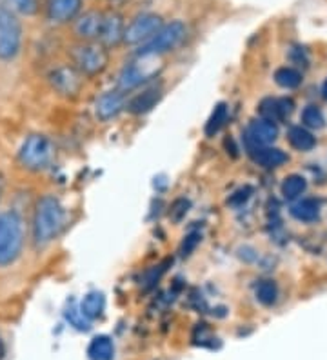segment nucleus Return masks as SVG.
Masks as SVG:
<instances>
[{
  "mask_svg": "<svg viewBox=\"0 0 327 360\" xmlns=\"http://www.w3.org/2000/svg\"><path fill=\"white\" fill-rule=\"evenodd\" d=\"M64 226V207L57 197L46 195L39 198L33 215V240L37 246H46L60 233Z\"/></svg>",
  "mask_w": 327,
  "mask_h": 360,
  "instance_id": "1",
  "label": "nucleus"
},
{
  "mask_svg": "<svg viewBox=\"0 0 327 360\" xmlns=\"http://www.w3.org/2000/svg\"><path fill=\"white\" fill-rule=\"evenodd\" d=\"M24 246V220L15 211H0V268L13 264Z\"/></svg>",
  "mask_w": 327,
  "mask_h": 360,
  "instance_id": "2",
  "label": "nucleus"
},
{
  "mask_svg": "<svg viewBox=\"0 0 327 360\" xmlns=\"http://www.w3.org/2000/svg\"><path fill=\"white\" fill-rule=\"evenodd\" d=\"M186 24L182 20H173L169 24H164V26L158 30V33L153 39H149L148 42L140 46L139 49V57H149V58H155V57H160L164 53L167 51H173L177 46L182 44V40L186 39Z\"/></svg>",
  "mask_w": 327,
  "mask_h": 360,
  "instance_id": "3",
  "label": "nucleus"
},
{
  "mask_svg": "<svg viewBox=\"0 0 327 360\" xmlns=\"http://www.w3.org/2000/svg\"><path fill=\"white\" fill-rule=\"evenodd\" d=\"M70 58L75 70L80 71L82 75L93 77L108 68L109 53L98 42H86V44L73 46L70 49Z\"/></svg>",
  "mask_w": 327,
  "mask_h": 360,
  "instance_id": "4",
  "label": "nucleus"
},
{
  "mask_svg": "<svg viewBox=\"0 0 327 360\" xmlns=\"http://www.w3.org/2000/svg\"><path fill=\"white\" fill-rule=\"evenodd\" d=\"M53 144L48 136L44 135H30L22 142L18 150V162L30 169V172H40L48 167L53 158Z\"/></svg>",
  "mask_w": 327,
  "mask_h": 360,
  "instance_id": "5",
  "label": "nucleus"
},
{
  "mask_svg": "<svg viewBox=\"0 0 327 360\" xmlns=\"http://www.w3.org/2000/svg\"><path fill=\"white\" fill-rule=\"evenodd\" d=\"M22 46V26L17 15L0 4V60H13Z\"/></svg>",
  "mask_w": 327,
  "mask_h": 360,
  "instance_id": "6",
  "label": "nucleus"
},
{
  "mask_svg": "<svg viewBox=\"0 0 327 360\" xmlns=\"http://www.w3.org/2000/svg\"><path fill=\"white\" fill-rule=\"evenodd\" d=\"M164 26L162 22V17L157 13H142L139 17H135L124 30V40L126 44L136 46L144 44L149 39L157 35L158 30Z\"/></svg>",
  "mask_w": 327,
  "mask_h": 360,
  "instance_id": "7",
  "label": "nucleus"
},
{
  "mask_svg": "<svg viewBox=\"0 0 327 360\" xmlns=\"http://www.w3.org/2000/svg\"><path fill=\"white\" fill-rule=\"evenodd\" d=\"M49 82L60 95L65 97H75L77 93L82 89V73L75 70L73 66H62L51 71L49 75Z\"/></svg>",
  "mask_w": 327,
  "mask_h": 360,
  "instance_id": "8",
  "label": "nucleus"
},
{
  "mask_svg": "<svg viewBox=\"0 0 327 360\" xmlns=\"http://www.w3.org/2000/svg\"><path fill=\"white\" fill-rule=\"evenodd\" d=\"M124 30H126V24H124L122 15L118 11H108V13H104L98 44L104 46L105 49L117 48L124 40Z\"/></svg>",
  "mask_w": 327,
  "mask_h": 360,
  "instance_id": "9",
  "label": "nucleus"
},
{
  "mask_svg": "<svg viewBox=\"0 0 327 360\" xmlns=\"http://www.w3.org/2000/svg\"><path fill=\"white\" fill-rule=\"evenodd\" d=\"M82 0H46V15L51 22L65 24L79 17Z\"/></svg>",
  "mask_w": 327,
  "mask_h": 360,
  "instance_id": "10",
  "label": "nucleus"
},
{
  "mask_svg": "<svg viewBox=\"0 0 327 360\" xmlns=\"http://www.w3.org/2000/svg\"><path fill=\"white\" fill-rule=\"evenodd\" d=\"M104 22V11H87L75 22V33L87 42H98Z\"/></svg>",
  "mask_w": 327,
  "mask_h": 360,
  "instance_id": "11",
  "label": "nucleus"
},
{
  "mask_svg": "<svg viewBox=\"0 0 327 360\" xmlns=\"http://www.w3.org/2000/svg\"><path fill=\"white\" fill-rule=\"evenodd\" d=\"M293 110H295V102L291 98H266L260 102V108H258L262 119L273 124L289 117Z\"/></svg>",
  "mask_w": 327,
  "mask_h": 360,
  "instance_id": "12",
  "label": "nucleus"
},
{
  "mask_svg": "<svg viewBox=\"0 0 327 360\" xmlns=\"http://www.w3.org/2000/svg\"><path fill=\"white\" fill-rule=\"evenodd\" d=\"M124 104H126V101H124L122 91H118L117 89V91L104 93V95L96 101L95 113L101 120H109L113 119V117H117V115L124 110Z\"/></svg>",
  "mask_w": 327,
  "mask_h": 360,
  "instance_id": "13",
  "label": "nucleus"
},
{
  "mask_svg": "<svg viewBox=\"0 0 327 360\" xmlns=\"http://www.w3.org/2000/svg\"><path fill=\"white\" fill-rule=\"evenodd\" d=\"M276 136H278V129H276V126L273 122L258 119L249 124L248 139L251 141L253 148H257V146L271 144V142L275 141Z\"/></svg>",
  "mask_w": 327,
  "mask_h": 360,
  "instance_id": "14",
  "label": "nucleus"
},
{
  "mask_svg": "<svg viewBox=\"0 0 327 360\" xmlns=\"http://www.w3.org/2000/svg\"><path fill=\"white\" fill-rule=\"evenodd\" d=\"M160 97H162L160 88H149L146 89V91L139 93L136 97H133V101L127 104V110L135 115L148 113V111H151L153 108H155V104L160 101Z\"/></svg>",
  "mask_w": 327,
  "mask_h": 360,
  "instance_id": "15",
  "label": "nucleus"
},
{
  "mask_svg": "<svg viewBox=\"0 0 327 360\" xmlns=\"http://www.w3.org/2000/svg\"><path fill=\"white\" fill-rule=\"evenodd\" d=\"M255 162H258L264 167H278L283 162H288V155L283 153L282 150L276 148H266V146H257L251 150Z\"/></svg>",
  "mask_w": 327,
  "mask_h": 360,
  "instance_id": "16",
  "label": "nucleus"
},
{
  "mask_svg": "<svg viewBox=\"0 0 327 360\" xmlns=\"http://www.w3.org/2000/svg\"><path fill=\"white\" fill-rule=\"evenodd\" d=\"M87 356L89 360H113L115 359V344L108 335H98L91 338L87 346Z\"/></svg>",
  "mask_w": 327,
  "mask_h": 360,
  "instance_id": "17",
  "label": "nucleus"
},
{
  "mask_svg": "<svg viewBox=\"0 0 327 360\" xmlns=\"http://www.w3.org/2000/svg\"><path fill=\"white\" fill-rule=\"evenodd\" d=\"M149 77H151V73H146L139 64L126 66L122 73H120V79H118V91H129V89L140 86Z\"/></svg>",
  "mask_w": 327,
  "mask_h": 360,
  "instance_id": "18",
  "label": "nucleus"
},
{
  "mask_svg": "<svg viewBox=\"0 0 327 360\" xmlns=\"http://www.w3.org/2000/svg\"><path fill=\"white\" fill-rule=\"evenodd\" d=\"M80 309H82L84 315L89 319V321H95L98 316H102L105 309V297L101 291H91L87 293L86 297L80 302Z\"/></svg>",
  "mask_w": 327,
  "mask_h": 360,
  "instance_id": "19",
  "label": "nucleus"
},
{
  "mask_svg": "<svg viewBox=\"0 0 327 360\" xmlns=\"http://www.w3.org/2000/svg\"><path fill=\"white\" fill-rule=\"evenodd\" d=\"M291 215L298 220H304V222H311V220L319 219L320 202L314 198H304L291 207Z\"/></svg>",
  "mask_w": 327,
  "mask_h": 360,
  "instance_id": "20",
  "label": "nucleus"
},
{
  "mask_svg": "<svg viewBox=\"0 0 327 360\" xmlns=\"http://www.w3.org/2000/svg\"><path fill=\"white\" fill-rule=\"evenodd\" d=\"M288 139H289V142H291L293 148L298 151H309V150H313L314 144H316L314 136L311 135L307 129L302 128V126H295V128L289 129Z\"/></svg>",
  "mask_w": 327,
  "mask_h": 360,
  "instance_id": "21",
  "label": "nucleus"
},
{
  "mask_svg": "<svg viewBox=\"0 0 327 360\" xmlns=\"http://www.w3.org/2000/svg\"><path fill=\"white\" fill-rule=\"evenodd\" d=\"M305 186H307V182H305L304 176L289 175V176H286V180H283L282 195L288 198V200H293V198L300 197V195L304 193Z\"/></svg>",
  "mask_w": 327,
  "mask_h": 360,
  "instance_id": "22",
  "label": "nucleus"
},
{
  "mask_svg": "<svg viewBox=\"0 0 327 360\" xmlns=\"http://www.w3.org/2000/svg\"><path fill=\"white\" fill-rule=\"evenodd\" d=\"M275 82L278 84L280 88L286 89L298 88L302 84V75L297 70H293V68H280L275 73Z\"/></svg>",
  "mask_w": 327,
  "mask_h": 360,
  "instance_id": "23",
  "label": "nucleus"
},
{
  "mask_svg": "<svg viewBox=\"0 0 327 360\" xmlns=\"http://www.w3.org/2000/svg\"><path fill=\"white\" fill-rule=\"evenodd\" d=\"M278 299V288L273 281H262L257 285V300L264 306H273Z\"/></svg>",
  "mask_w": 327,
  "mask_h": 360,
  "instance_id": "24",
  "label": "nucleus"
},
{
  "mask_svg": "<svg viewBox=\"0 0 327 360\" xmlns=\"http://www.w3.org/2000/svg\"><path fill=\"white\" fill-rule=\"evenodd\" d=\"M226 120H227V105L218 104L213 110V113H211L207 124H205V135L213 136L214 133L220 131V128H222Z\"/></svg>",
  "mask_w": 327,
  "mask_h": 360,
  "instance_id": "25",
  "label": "nucleus"
},
{
  "mask_svg": "<svg viewBox=\"0 0 327 360\" xmlns=\"http://www.w3.org/2000/svg\"><path fill=\"white\" fill-rule=\"evenodd\" d=\"M65 321L70 322L73 328H77L79 331H87L91 328V321L87 319L86 315L82 313L80 306H70V308L65 309Z\"/></svg>",
  "mask_w": 327,
  "mask_h": 360,
  "instance_id": "26",
  "label": "nucleus"
},
{
  "mask_svg": "<svg viewBox=\"0 0 327 360\" xmlns=\"http://www.w3.org/2000/svg\"><path fill=\"white\" fill-rule=\"evenodd\" d=\"M302 122L311 129H320L323 128V115L316 105H307L302 111Z\"/></svg>",
  "mask_w": 327,
  "mask_h": 360,
  "instance_id": "27",
  "label": "nucleus"
},
{
  "mask_svg": "<svg viewBox=\"0 0 327 360\" xmlns=\"http://www.w3.org/2000/svg\"><path fill=\"white\" fill-rule=\"evenodd\" d=\"M15 11L18 13L26 15V17H31L39 11V0H11Z\"/></svg>",
  "mask_w": 327,
  "mask_h": 360,
  "instance_id": "28",
  "label": "nucleus"
},
{
  "mask_svg": "<svg viewBox=\"0 0 327 360\" xmlns=\"http://www.w3.org/2000/svg\"><path fill=\"white\" fill-rule=\"evenodd\" d=\"M188 207H189L188 200H184V198H180V200H177V202L173 204V207H171L169 217H173V220H177V222H179V220L182 219V217L186 215V213H188Z\"/></svg>",
  "mask_w": 327,
  "mask_h": 360,
  "instance_id": "29",
  "label": "nucleus"
},
{
  "mask_svg": "<svg viewBox=\"0 0 327 360\" xmlns=\"http://www.w3.org/2000/svg\"><path fill=\"white\" fill-rule=\"evenodd\" d=\"M198 242H200V235H198V233H191V235H188L182 244V255L184 257L191 255V251L195 250Z\"/></svg>",
  "mask_w": 327,
  "mask_h": 360,
  "instance_id": "30",
  "label": "nucleus"
},
{
  "mask_svg": "<svg viewBox=\"0 0 327 360\" xmlns=\"http://www.w3.org/2000/svg\"><path fill=\"white\" fill-rule=\"evenodd\" d=\"M4 189H6V176L2 175V172H0V198H2V195H4Z\"/></svg>",
  "mask_w": 327,
  "mask_h": 360,
  "instance_id": "31",
  "label": "nucleus"
},
{
  "mask_svg": "<svg viewBox=\"0 0 327 360\" xmlns=\"http://www.w3.org/2000/svg\"><path fill=\"white\" fill-rule=\"evenodd\" d=\"M6 355V346H4V340H2V337H0V360L4 359Z\"/></svg>",
  "mask_w": 327,
  "mask_h": 360,
  "instance_id": "32",
  "label": "nucleus"
},
{
  "mask_svg": "<svg viewBox=\"0 0 327 360\" xmlns=\"http://www.w3.org/2000/svg\"><path fill=\"white\" fill-rule=\"evenodd\" d=\"M322 93H323V98H327V80L323 82V88H322Z\"/></svg>",
  "mask_w": 327,
  "mask_h": 360,
  "instance_id": "33",
  "label": "nucleus"
}]
</instances>
